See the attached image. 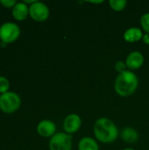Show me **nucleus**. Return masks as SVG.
Here are the masks:
<instances>
[{"label": "nucleus", "mask_w": 149, "mask_h": 150, "mask_svg": "<svg viewBox=\"0 0 149 150\" xmlns=\"http://www.w3.org/2000/svg\"><path fill=\"white\" fill-rule=\"evenodd\" d=\"M93 132L96 139L99 142L105 144L114 142L119 136V129L115 123L105 117L99 118L96 120Z\"/></svg>", "instance_id": "f257e3e1"}, {"label": "nucleus", "mask_w": 149, "mask_h": 150, "mask_svg": "<svg viewBox=\"0 0 149 150\" xmlns=\"http://www.w3.org/2000/svg\"><path fill=\"white\" fill-rule=\"evenodd\" d=\"M138 86L139 79L136 74L131 70H126L119 74L114 83L115 91L120 97H129L133 95L137 91Z\"/></svg>", "instance_id": "f03ea898"}, {"label": "nucleus", "mask_w": 149, "mask_h": 150, "mask_svg": "<svg viewBox=\"0 0 149 150\" xmlns=\"http://www.w3.org/2000/svg\"><path fill=\"white\" fill-rule=\"evenodd\" d=\"M21 105L19 96L12 91H8L0 96V109L5 113L16 112Z\"/></svg>", "instance_id": "7ed1b4c3"}, {"label": "nucleus", "mask_w": 149, "mask_h": 150, "mask_svg": "<svg viewBox=\"0 0 149 150\" xmlns=\"http://www.w3.org/2000/svg\"><path fill=\"white\" fill-rule=\"evenodd\" d=\"M20 35L18 25L12 22L4 23L0 26V40L5 44L14 42Z\"/></svg>", "instance_id": "20e7f679"}, {"label": "nucleus", "mask_w": 149, "mask_h": 150, "mask_svg": "<svg viewBox=\"0 0 149 150\" xmlns=\"http://www.w3.org/2000/svg\"><path fill=\"white\" fill-rule=\"evenodd\" d=\"M50 150H72V137L66 133L59 132L51 137L49 142Z\"/></svg>", "instance_id": "39448f33"}, {"label": "nucleus", "mask_w": 149, "mask_h": 150, "mask_svg": "<svg viewBox=\"0 0 149 150\" xmlns=\"http://www.w3.org/2000/svg\"><path fill=\"white\" fill-rule=\"evenodd\" d=\"M49 14L50 11L48 7L42 2L36 1L29 6V15L35 21H46L48 18Z\"/></svg>", "instance_id": "423d86ee"}, {"label": "nucleus", "mask_w": 149, "mask_h": 150, "mask_svg": "<svg viewBox=\"0 0 149 150\" xmlns=\"http://www.w3.org/2000/svg\"><path fill=\"white\" fill-rule=\"evenodd\" d=\"M82 126V120L78 114L71 113L68 115L63 121V129L66 134H72L76 133Z\"/></svg>", "instance_id": "0eeeda50"}, {"label": "nucleus", "mask_w": 149, "mask_h": 150, "mask_svg": "<svg viewBox=\"0 0 149 150\" xmlns=\"http://www.w3.org/2000/svg\"><path fill=\"white\" fill-rule=\"evenodd\" d=\"M37 132L42 137H52L56 134V126L52 120H43L38 124Z\"/></svg>", "instance_id": "6e6552de"}, {"label": "nucleus", "mask_w": 149, "mask_h": 150, "mask_svg": "<svg viewBox=\"0 0 149 150\" xmlns=\"http://www.w3.org/2000/svg\"><path fill=\"white\" fill-rule=\"evenodd\" d=\"M143 63H144V56L139 51H133L130 53L126 59V67L131 71L139 69L143 65Z\"/></svg>", "instance_id": "1a4fd4ad"}, {"label": "nucleus", "mask_w": 149, "mask_h": 150, "mask_svg": "<svg viewBox=\"0 0 149 150\" xmlns=\"http://www.w3.org/2000/svg\"><path fill=\"white\" fill-rule=\"evenodd\" d=\"M29 15V7L24 2L17 3L12 8V16L15 19L22 21Z\"/></svg>", "instance_id": "9d476101"}, {"label": "nucleus", "mask_w": 149, "mask_h": 150, "mask_svg": "<svg viewBox=\"0 0 149 150\" xmlns=\"http://www.w3.org/2000/svg\"><path fill=\"white\" fill-rule=\"evenodd\" d=\"M143 33L141 28L138 27H130L124 33V40L129 43L137 42L143 38Z\"/></svg>", "instance_id": "9b49d317"}, {"label": "nucleus", "mask_w": 149, "mask_h": 150, "mask_svg": "<svg viewBox=\"0 0 149 150\" xmlns=\"http://www.w3.org/2000/svg\"><path fill=\"white\" fill-rule=\"evenodd\" d=\"M121 139L126 143H135L139 141V133L133 127H126L122 129L120 133Z\"/></svg>", "instance_id": "f8f14e48"}, {"label": "nucleus", "mask_w": 149, "mask_h": 150, "mask_svg": "<svg viewBox=\"0 0 149 150\" xmlns=\"http://www.w3.org/2000/svg\"><path fill=\"white\" fill-rule=\"evenodd\" d=\"M78 150H99V146L97 141L87 136L79 141Z\"/></svg>", "instance_id": "ddd939ff"}, {"label": "nucleus", "mask_w": 149, "mask_h": 150, "mask_svg": "<svg viewBox=\"0 0 149 150\" xmlns=\"http://www.w3.org/2000/svg\"><path fill=\"white\" fill-rule=\"evenodd\" d=\"M110 7L115 11H123L126 5H127V1L126 0H110L109 1Z\"/></svg>", "instance_id": "4468645a"}, {"label": "nucleus", "mask_w": 149, "mask_h": 150, "mask_svg": "<svg viewBox=\"0 0 149 150\" xmlns=\"http://www.w3.org/2000/svg\"><path fill=\"white\" fill-rule=\"evenodd\" d=\"M141 28L149 34V12L144 13L141 18Z\"/></svg>", "instance_id": "2eb2a0df"}, {"label": "nucleus", "mask_w": 149, "mask_h": 150, "mask_svg": "<svg viewBox=\"0 0 149 150\" xmlns=\"http://www.w3.org/2000/svg\"><path fill=\"white\" fill-rule=\"evenodd\" d=\"M10 88V83L8 79L4 76H0V93L4 94L8 92Z\"/></svg>", "instance_id": "dca6fc26"}, {"label": "nucleus", "mask_w": 149, "mask_h": 150, "mask_svg": "<svg viewBox=\"0 0 149 150\" xmlns=\"http://www.w3.org/2000/svg\"><path fill=\"white\" fill-rule=\"evenodd\" d=\"M114 68H115L116 71L119 72V74L125 72L126 70V69H127L126 62H123V61H117L116 63H115Z\"/></svg>", "instance_id": "f3484780"}, {"label": "nucleus", "mask_w": 149, "mask_h": 150, "mask_svg": "<svg viewBox=\"0 0 149 150\" xmlns=\"http://www.w3.org/2000/svg\"><path fill=\"white\" fill-rule=\"evenodd\" d=\"M0 4L6 7V8H11V7H14V5L17 4V2L15 0H0Z\"/></svg>", "instance_id": "a211bd4d"}, {"label": "nucleus", "mask_w": 149, "mask_h": 150, "mask_svg": "<svg viewBox=\"0 0 149 150\" xmlns=\"http://www.w3.org/2000/svg\"><path fill=\"white\" fill-rule=\"evenodd\" d=\"M142 40L145 44L149 45V34L148 33H146L143 35V38H142Z\"/></svg>", "instance_id": "6ab92c4d"}, {"label": "nucleus", "mask_w": 149, "mask_h": 150, "mask_svg": "<svg viewBox=\"0 0 149 150\" xmlns=\"http://www.w3.org/2000/svg\"><path fill=\"white\" fill-rule=\"evenodd\" d=\"M89 3H91V4H101V3H104V1H90Z\"/></svg>", "instance_id": "aec40b11"}, {"label": "nucleus", "mask_w": 149, "mask_h": 150, "mask_svg": "<svg viewBox=\"0 0 149 150\" xmlns=\"http://www.w3.org/2000/svg\"><path fill=\"white\" fill-rule=\"evenodd\" d=\"M123 150H135V149H123Z\"/></svg>", "instance_id": "412c9836"}]
</instances>
